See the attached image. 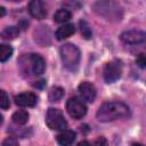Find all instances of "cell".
Masks as SVG:
<instances>
[{
  "mask_svg": "<svg viewBox=\"0 0 146 146\" xmlns=\"http://www.w3.org/2000/svg\"><path fill=\"white\" fill-rule=\"evenodd\" d=\"M130 115L128 105L122 102H107L100 105L97 111V119L100 122H111L117 119H123Z\"/></svg>",
  "mask_w": 146,
  "mask_h": 146,
  "instance_id": "obj_1",
  "label": "cell"
},
{
  "mask_svg": "<svg viewBox=\"0 0 146 146\" xmlns=\"http://www.w3.org/2000/svg\"><path fill=\"white\" fill-rule=\"evenodd\" d=\"M63 65L68 71H75L80 63V50L72 43H65L59 49Z\"/></svg>",
  "mask_w": 146,
  "mask_h": 146,
  "instance_id": "obj_2",
  "label": "cell"
},
{
  "mask_svg": "<svg viewBox=\"0 0 146 146\" xmlns=\"http://www.w3.org/2000/svg\"><path fill=\"white\" fill-rule=\"evenodd\" d=\"M46 123L48 128H50L51 130H58V131H64L66 130V127H67V122L64 117L63 112L54 107H50L47 111Z\"/></svg>",
  "mask_w": 146,
  "mask_h": 146,
  "instance_id": "obj_3",
  "label": "cell"
},
{
  "mask_svg": "<svg viewBox=\"0 0 146 146\" xmlns=\"http://www.w3.org/2000/svg\"><path fill=\"white\" fill-rule=\"evenodd\" d=\"M94 9L96 13H98L99 15L104 16L106 19H112V18H115V19H120L121 18V14H120V7L119 5L114 3V2H108V1H99V2H96L94 5Z\"/></svg>",
  "mask_w": 146,
  "mask_h": 146,
  "instance_id": "obj_4",
  "label": "cell"
},
{
  "mask_svg": "<svg viewBox=\"0 0 146 146\" xmlns=\"http://www.w3.org/2000/svg\"><path fill=\"white\" fill-rule=\"evenodd\" d=\"M66 111L70 114V116H72L75 120H79L86 115L87 106L82 99L78 97H71L66 102Z\"/></svg>",
  "mask_w": 146,
  "mask_h": 146,
  "instance_id": "obj_5",
  "label": "cell"
},
{
  "mask_svg": "<svg viewBox=\"0 0 146 146\" xmlns=\"http://www.w3.org/2000/svg\"><path fill=\"white\" fill-rule=\"evenodd\" d=\"M121 74H122V64L117 59H114V60L108 62L105 65L104 71H103L104 79H105V81L107 83L115 82L116 80L120 79Z\"/></svg>",
  "mask_w": 146,
  "mask_h": 146,
  "instance_id": "obj_6",
  "label": "cell"
},
{
  "mask_svg": "<svg viewBox=\"0 0 146 146\" xmlns=\"http://www.w3.org/2000/svg\"><path fill=\"white\" fill-rule=\"evenodd\" d=\"M120 39L123 43L130 44V46H137L143 44L146 42V32L140 30H130L121 33Z\"/></svg>",
  "mask_w": 146,
  "mask_h": 146,
  "instance_id": "obj_7",
  "label": "cell"
},
{
  "mask_svg": "<svg viewBox=\"0 0 146 146\" xmlns=\"http://www.w3.org/2000/svg\"><path fill=\"white\" fill-rule=\"evenodd\" d=\"M27 59H29V63H30V68H31L32 74L40 75L44 72L46 62H44L42 56H40L39 54H31Z\"/></svg>",
  "mask_w": 146,
  "mask_h": 146,
  "instance_id": "obj_8",
  "label": "cell"
},
{
  "mask_svg": "<svg viewBox=\"0 0 146 146\" xmlns=\"http://www.w3.org/2000/svg\"><path fill=\"white\" fill-rule=\"evenodd\" d=\"M78 90H79L83 100H86L88 103H92L95 100V98H96V88L92 83L83 81L79 84Z\"/></svg>",
  "mask_w": 146,
  "mask_h": 146,
  "instance_id": "obj_9",
  "label": "cell"
},
{
  "mask_svg": "<svg viewBox=\"0 0 146 146\" xmlns=\"http://www.w3.org/2000/svg\"><path fill=\"white\" fill-rule=\"evenodd\" d=\"M29 11L32 17L36 19H42L47 16V10L42 1L40 0H32L29 3Z\"/></svg>",
  "mask_w": 146,
  "mask_h": 146,
  "instance_id": "obj_10",
  "label": "cell"
},
{
  "mask_svg": "<svg viewBox=\"0 0 146 146\" xmlns=\"http://www.w3.org/2000/svg\"><path fill=\"white\" fill-rule=\"evenodd\" d=\"M15 104L21 107H32L36 104V96L33 92H21L15 96Z\"/></svg>",
  "mask_w": 146,
  "mask_h": 146,
  "instance_id": "obj_11",
  "label": "cell"
},
{
  "mask_svg": "<svg viewBox=\"0 0 146 146\" xmlns=\"http://www.w3.org/2000/svg\"><path fill=\"white\" fill-rule=\"evenodd\" d=\"M75 140V132L73 130H64L57 136V143L59 146H71Z\"/></svg>",
  "mask_w": 146,
  "mask_h": 146,
  "instance_id": "obj_12",
  "label": "cell"
},
{
  "mask_svg": "<svg viewBox=\"0 0 146 146\" xmlns=\"http://www.w3.org/2000/svg\"><path fill=\"white\" fill-rule=\"evenodd\" d=\"M75 32V27L73 24H64L62 25L60 27L57 29L56 33H55V36L57 40H64L68 36H71L73 33Z\"/></svg>",
  "mask_w": 146,
  "mask_h": 146,
  "instance_id": "obj_13",
  "label": "cell"
},
{
  "mask_svg": "<svg viewBox=\"0 0 146 146\" xmlns=\"http://www.w3.org/2000/svg\"><path fill=\"white\" fill-rule=\"evenodd\" d=\"M18 34H19V29L17 26H7L1 32V38L3 40H14L18 36Z\"/></svg>",
  "mask_w": 146,
  "mask_h": 146,
  "instance_id": "obj_14",
  "label": "cell"
},
{
  "mask_svg": "<svg viewBox=\"0 0 146 146\" xmlns=\"http://www.w3.org/2000/svg\"><path fill=\"white\" fill-rule=\"evenodd\" d=\"M71 18V13L67 9H58L54 14V22L56 23H65Z\"/></svg>",
  "mask_w": 146,
  "mask_h": 146,
  "instance_id": "obj_15",
  "label": "cell"
},
{
  "mask_svg": "<svg viewBox=\"0 0 146 146\" xmlns=\"http://www.w3.org/2000/svg\"><path fill=\"white\" fill-rule=\"evenodd\" d=\"M11 119H13L14 123L22 125V124H25V123L27 122V120H29V113H27L26 111L21 110V111L15 112V113L13 114V117H11Z\"/></svg>",
  "mask_w": 146,
  "mask_h": 146,
  "instance_id": "obj_16",
  "label": "cell"
},
{
  "mask_svg": "<svg viewBox=\"0 0 146 146\" xmlns=\"http://www.w3.org/2000/svg\"><path fill=\"white\" fill-rule=\"evenodd\" d=\"M64 96V89L60 87H52L49 91V100L50 102H58Z\"/></svg>",
  "mask_w": 146,
  "mask_h": 146,
  "instance_id": "obj_17",
  "label": "cell"
},
{
  "mask_svg": "<svg viewBox=\"0 0 146 146\" xmlns=\"http://www.w3.org/2000/svg\"><path fill=\"white\" fill-rule=\"evenodd\" d=\"M13 55V48L9 44H1L0 46V60L5 63Z\"/></svg>",
  "mask_w": 146,
  "mask_h": 146,
  "instance_id": "obj_18",
  "label": "cell"
},
{
  "mask_svg": "<svg viewBox=\"0 0 146 146\" xmlns=\"http://www.w3.org/2000/svg\"><path fill=\"white\" fill-rule=\"evenodd\" d=\"M79 25H80V31H81V34L84 39H90L91 35H92V32H91V29H90V25L88 24L87 21L84 19H81L79 22Z\"/></svg>",
  "mask_w": 146,
  "mask_h": 146,
  "instance_id": "obj_19",
  "label": "cell"
},
{
  "mask_svg": "<svg viewBox=\"0 0 146 146\" xmlns=\"http://www.w3.org/2000/svg\"><path fill=\"white\" fill-rule=\"evenodd\" d=\"M10 103H9V97L7 96L6 91L5 90H1L0 91V107L2 110H7L9 107Z\"/></svg>",
  "mask_w": 146,
  "mask_h": 146,
  "instance_id": "obj_20",
  "label": "cell"
},
{
  "mask_svg": "<svg viewBox=\"0 0 146 146\" xmlns=\"http://www.w3.org/2000/svg\"><path fill=\"white\" fill-rule=\"evenodd\" d=\"M136 64L141 68H146V54H139L136 58Z\"/></svg>",
  "mask_w": 146,
  "mask_h": 146,
  "instance_id": "obj_21",
  "label": "cell"
},
{
  "mask_svg": "<svg viewBox=\"0 0 146 146\" xmlns=\"http://www.w3.org/2000/svg\"><path fill=\"white\" fill-rule=\"evenodd\" d=\"M2 146H19V145H18V141L14 137H7L2 141Z\"/></svg>",
  "mask_w": 146,
  "mask_h": 146,
  "instance_id": "obj_22",
  "label": "cell"
},
{
  "mask_svg": "<svg viewBox=\"0 0 146 146\" xmlns=\"http://www.w3.org/2000/svg\"><path fill=\"white\" fill-rule=\"evenodd\" d=\"M94 146H108V141L106 138L104 137H98L95 143H94Z\"/></svg>",
  "mask_w": 146,
  "mask_h": 146,
  "instance_id": "obj_23",
  "label": "cell"
},
{
  "mask_svg": "<svg viewBox=\"0 0 146 146\" xmlns=\"http://www.w3.org/2000/svg\"><path fill=\"white\" fill-rule=\"evenodd\" d=\"M44 80H40V81H38L36 83H34V87H38V88H41V87H43L44 86Z\"/></svg>",
  "mask_w": 146,
  "mask_h": 146,
  "instance_id": "obj_24",
  "label": "cell"
},
{
  "mask_svg": "<svg viewBox=\"0 0 146 146\" xmlns=\"http://www.w3.org/2000/svg\"><path fill=\"white\" fill-rule=\"evenodd\" d=\"M78 146H91L87 140H83V141H81V143H79L78 144Z\"/></svg>",
  "mask_w": 146,
  "mask_h": 146,
  "instance_id": "obj_25",
  "label": "cell"
},
{
  "mask_svg": "<svg viewBox=\"0 0 146 146\" xmlns=\"http://www.w3.org/2000/svg\"><path fill=\"white\" fill-rule=\"evenodd\" d=\"M0 16H5V8L3 7H0Z\"/></svg>",
  "mask_w": 146,
  "mask_h": 146,
  "instance_id": "obj_26",
  "label": "cell"
},
{
  "mask_svg": "<svg viewBox=\"0 0 146 146\" xmlns=\"http://www.w3.org/2000/svg\"><path fill=\"white\" fill-rule=\"evenodd\" d=\"M132 146H144V145H141V144H138V143H136V144H133Z\"/></svg>",
  "mask_w": 146,
  "mask_h": 146,
  "instance_id": "obj_27",
  "label": "cell"
}]
</instances>
